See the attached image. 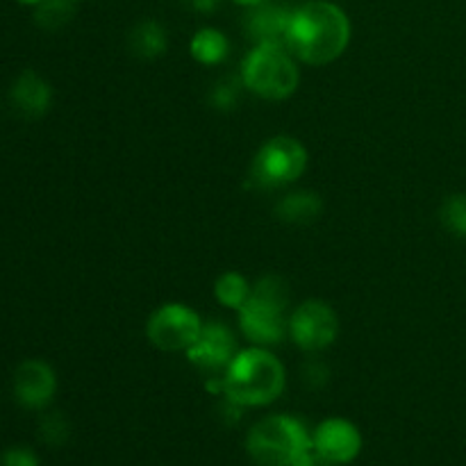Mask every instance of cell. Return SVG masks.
Segmentation results:
<instances>
[{
	"label": "cell",
	"instance_id": "cell-1",
	"mask_svg": "<svg viewBox=\"0 0 466 466\" xmlns=\"http://www.w3.org/2000/svg\"><path fill=\"white\" fill-rule=\"evenodd\" d=\"M350 39L349 16L337 5L312 0L294 9L287 30V50L300 62L323 66L339 57Z\"/></svg>",
	"mask_w": 466,
	"mask_h": 466
},
{
	"label": "cell",
	"instance_id": "cell-2",
	"mask_svg": "<svg viewBox=\"0 0 466 466\" xmlns=\"http://www.w3.org/2000/svg\"><path fill=\"white\" fill-rule=\"evenodd\" d=\"M285 390V369L264 349L235 355L223 376V391L237 405H268Z\"/></svg>",
	"mask_w": 466,
	"mask_h": 466
},
{
	"label": "cell",
	"instance_id": "cell-3",
	"mask_svg": "<svg viewBox=\"0 0 466 466\" xmlns=\"http://www.w3.org/2000/svg\"><path fill=\"white\" fill-rule=\"evenodd\" d=\"M287 303H289V294L280 278L268 276L259 280L239 309V323L244 335L259 346L282 341L287 332Z\"/></svg>",
	"mask_w": 466,
	"mask_h": 466
},
{
	"label": "cell",
	"instance_id": "cell-4",
	"mask_svg": "<svg viewBox=\"0 0 466 466\" xmlns=\"http://www.w3.org/2000/svg\"><path fill=\"white\" fill-rule=\"evenodd\" d=\"M246 449L259 466H294L305 451L312 449V437L300 421L278 414L253 426Z\"/></svg>",
	"mask_w": 466,
	"mask_h": 466
},
{
	"label": "cell",
	"instance_id": "cell-5",
	"mask_svg": "<svg viewBox=\"0 0 466 466\" xmlns=\"http://www.w3.org/2000/svg\"><path fill=\"white\" fill-rule=\"evenodd\" d=\"M289 55L291 53H287V48H280V46H255L244 59L241 80L262 98H287L299 86V68Z\"/></svg>",
	"mask_w": 466,
	"mask_h": 466
},
{
	"label": "cell",
	"instance_id": "cell-6",
	"mask_svg": "<svg viewBox=\"0 0 466 466\" xmlns=\"http://www.w3.org/2000/svg\"><path fill=\"white\" fill-rule=\"evenodd\" d=\"M308 167V150L291 137H273L262 146L253 162V185L264 189L291 185Z\"/></svg>",
	"mask_w": 466,
	"mask_h": 466
},
{
	"label": "cell",
	"instance_id": "cell-7",
	"mask_svg": "<svg viewBox=\"0 0 466 466\" xmlns=\"http://www.w3.org/2000/svg\"><path fill=\"white\" fill-rule=\"evenodd\" d=\"M200 330H203V321L198 314L177 303L159 308L148 319V328H146L150 344L159 350H168V353L189 350L198 339Z\"/></svg>",
	"mask_w": 466,
	"mask_h": 466
},
{
	"label": "cell",
	"instance_id": "cell-8",
	"mask_svg": "<svg viewBox=\"0 0 466 466\" xmlns=\"http://www.w3.org/2000/svg\"><path fill=\"white\" fill-rule=\"evenodd\" d=\"M291 339L303 350H323L337 339L339 321L330 305L321 300H308L289 319Z\"/></svg>",
	"mask_w": 466,
	"mask_h": 466
},
{
	"label": "cell",
	"instance_id": "cell-9",
	"mask_svg": "<svg viewBox=\"0 0 466 466\" xmlns=\"http://www.w3.org/2000/svg\"><path fill=\"white\" fill-rule=\"evenodd\" d=\"M312 446L332 464H349L362 451V435L344 419H328L317 428Z\"/></svg>",
	"mask_w": 466,
	"mask_h": 466
},
{
	"label": "cell",
	"instance_id": "cell-10",
	"mask_svg": "<svg viewBox=\"0 0 466 466\" xmlns=\"http://www.w3.org/2000/svg\"><path fill=\"white\" fill-rule=\"evenodd\" d=\"M187 355L203 371H221V369L230 367L237 355L235 337L221 323H208L203 326L194 346L187 350Z\"/></svg>",
	"mask_w": 466,
	"mask_h": 466
},
{
	"label": "cell",
	"instance_id": "cell-11",
	"mask_svg": "<svg viewBox=\"0 0 466 466\" xmlns=\"http://www.w3.org/2000/svg\"><path fill=\"white\" fill-rule=\"evenodd\" d=\"M55 373L41 360H25L14 373V396L23 408L39 410L50 403L55 394Z\"/></svg>",
	"mask_w": 466,
	"mask_h": 466
},
{
	"label": "cell",
	"instance_id": "cell-12",
	"mask_svg": "<svg viewBox=\"0 0 466 466\" xmlns=\"http://www.w3.org/2000/svg\"><path fill=\"white\" fill-rule=\"evenodd\" d=\"M289 9L280 5L259 3L246 16V32L258 46H280L287 48V30H289Z\"/></svg>",
	"mask_w": 466,
	"mask_h": 466
},
{
	"label": "cell",
	"instance_id": "cell-13",
	"mask_svg": "<svg viewBox=\"0 0 466 466\" xmlns=\"http://www.w3.org/2000/svg\"><path fill=\"white\" fill-rule=\"evenodd\" d=\"M12 100L18 112L25 116H41L50 107L48 82L35 71L21 73L12 86Z\"/></svg>",
	"mask_w": 466,
	"mask_h": 466
},
{
	"label": "cell",
	"instance_id": "cell-14",
	"mask_svg": "<svg viewBox=\"0 0 466 466\" xmlns=\"http://www.w3.org/2000/svg\"><path fill=\"white\" fill-rule=\"evenodd\" d=\"M321 214V198L309 191H299L278 205V217L287 223H312Z\"/></svg>",
	"mask_w": 466,
	"mask_h": 466
},
{
	"label": "cell",
	"instance_id": "cell-15",
	"mask_svg": "<svg viewBox=\"0 0 466 466\" xmlns=\"http://www.w3.org/2000/svg\"><path fill=\"white\" fill-rule=\"evenodd\" d=\"M228 53H230V44H228L226 35L214 27L198 30L191 39V55L200 64H221Z\"/></svg>",
	"mask_w": 466,
	"mask_h": 466
},
{
	"label": "cell",
	"instance_id": "cell-16",
	"mask_svg": "<svg viewBox=\"0 0 466 466\" xmlns=\"http://www.w3.org/2000/svg\"><path fill=\"white\" fill-rule=\"evenodd\" d=\"M130 46L139 57H157L167 50V32L159 23L144 21L132 30Z\"/></svg>",
	"mask_w": 466,
	"mask_h": 466
},
{
	"label": "cell",
	"instance_id": "cell-17",
	"mask_svg": "<svg viewBox=\"0 0 466 466\" xmlns=\"http://www.w3.org/2000/svg\"><path fill=\"white\" fill-rule=\"evenodd\" d=\"M250 285L246 282L244 276H239V273L230 271V273H223L221 278L217 280V287H214V294H217V299L221 300L226 308H232L239 312L241 305L248 300L250 296Z\"/></svg>",
	"mask_w": 466,
	"mask_h": 466
},
{
	"label": "cell",
	"instance_id": "cell-18",
	"mask_svg": "<svg viewBox=\"0 0 466 466\" xmlns=\"http://www.w3.org/2000/svg\"><path fill=\"white\" fill-rule=\"evenodd\" d=\"M73 16V5L71 0H41L36 5L35 21L36 25L44 30H57L64 23L71 21Z\"/></svg>",
	"mask_w": 466,
	"mask_h": 466
},
{
	"label": "cell",
	"instance_id": "cell-19",
	"mask_svg": "<svg viewBox=\"0 0 466 466\" xmlns=\"http://www.w3.org/2000/svg\"><path fill=\"white\" fill-rule=\"evenodd\" d=\"M441 223L446 230L466 239V194H455L441 208Z\"/></svg>",
	"mask_w": 466,
	"mask_h": 466
},
{
	"label": "cell",
	"instance_id": "cell-20",
	"mask_svg": "<svg viewBox=\"0 0 466 466\" xmlns=\"http://www.w3.org/2000/svg\"><path fill=\"white\" fill-rule=\"evenodd\" d=\"M66 432L68 426L59 414H50V417H46L44 423H41V437H44L48 444H62V441L66 440Z\"/></svg>",
	"mask_w": 466,
	"mask_h": 466
},
{
	"label": "cell",
	"instance_id": "cell-21",
	"mask_svg": "<svg viewBox=\"0 0 466 466\" xmlns=\"http://www.w3.org/2000/svg\"><path fill=\"white\" fill-rule=\"evenodd\" d=\"M3 466H39V460L27 449H9L3 455Z\"/></svg>",
	"mask_w": 466,
	"mask_h": 466
},
{
	"label": "cell",
	"instance_id": "cell-22",
	"mask_svg": "<svg viewBox=\"0 0 466 466\" xmlns=\"http://www.w3.org/2000/svg\"><path fill=\"white\" fill-rule=\"evenodd\" d=\"M235 82H226V85H218L217 91H214V103L218 105V107H230V105H235L237 100V89H235Z\"/></svg>",
	"mask_w": 466,
	"mask_h": 466
},
{
	"label": "cell",
	"instance_id": "cell-23",
	"mask_svg": "<svg viewBox=\"0 0 466 466\" xmlns=\"http://www.w3.org/2000/svg\"><path fill=\"white\" fill-rule=\"evenodd\" d=\"M294 466H335V464L328 462V460L312 446V449H308L299 460H296Z\"/></svg>",
	"mask_w": 466,
	"mask_h": 466
},
{
	"label": "cell",
	"instance_id": "cell-24",
	"mask_svg": "<svg viewBox=\"0 0 466 466\" xmlns=\"http://www.w3.org/2000/svg\"><path fill=\"white\" fill-rule=\"evenodd\" d=\"M187 3L194 9H198V12H212L218 5V0H187Z\"/></svg>",
	"mask_w": 466,
	"mask_h": 466
},
{
	"label": "cell",
	"instance_id": "cell-25",
	"mask_svg": "<svg viewBox=\"0 0 466 466\" xmlns=\"http://www.w3.org/2000/svg\"><path fill=\"white\" fill-rule=\"evenodd\" d=\"M235 3H239V5H248V7H253V5L267 3V0H235Z\"/></svg>",
	"mask_w": 466,
	"mask_h": 466
},
{
	"label": "cell",
	"instance_id": "cell-26",
	"mask_svg": "<svg viewBox=\"0 0 466 466\" xmlns=\"http://www.w3.org/2000/svg\"><path fill=\"white\" fill-rule=\"evenodd\" d=\"M18 3H21V5H39L41 0H18Z\"/></svg>",
	"mask_w": 466,
	"mask_h": 466
}]
</instances>
